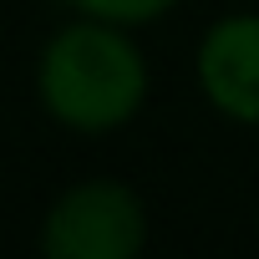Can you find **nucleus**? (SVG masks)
<instances>
[{"label":"nucleus","mask_w":259,"mask_h":259,"mask_svg":"<svg viewBox=\"0 0 259 259\" xmlns=\"http://www.w3.org/2000/svg\"><path fill=\"white\" fill-rule=\"evenodd\" d=\"M41 107L71 133H112L148 102V61L127 26L81 16L56 31L36 61Z\"/></svg>","instance_id":"f257e3e1"},{"label":"nucleus","mask_w":259,"mask_h":259,"mask_svg":"<svg viewBox=\"0 0 259 259\" xmlns=\"http://www.w3.org/2000/svg\"><path fill=\"white\" fill-rule=\"evenodd\" d=\"M143 244L148 208L117 178H87L66 188L41 224V249L51 259H133Z\"/></svg>","instance_id":"f03ea898"},{"label":"nucleus","mask_w":259,"mask_h":259,"mask_svg":"<svg viewBox=\"0 0 259 259\" xmlns=\"http://www.w3.org/2000/svg\"><path fill=\"white\" fill-rule=\"evenodd\" d=\"M198 87L224 117H234L244 127H259V16L254 11L224 16L203 31V41H198Z\"/></svg>","instance_id":"7ed1b4c3"},{"label":"nucleus","mask_w":259,"mask_h":259,"mask_svg":"<svg viewBox=\"0 0 259 259\" xmlns=\"http://www.w3.org/2000/svg\"><path fill=\"white\" fill-rule=\"evenodd\" d=\"M76 16H97V21H112V26H148L158 16H168L178 0H66Z\"/></svg>","instance_id":"20e7f679"}]
</instances>
